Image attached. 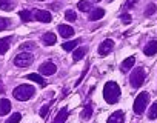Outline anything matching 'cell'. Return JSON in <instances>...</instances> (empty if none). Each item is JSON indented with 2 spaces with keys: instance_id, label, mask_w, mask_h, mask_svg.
<instances>
[{
  "instance_id": "1",
  "label": "cell",
  "mask_w": 157,
  "mask_h": 123,
  "mask_svg": "<svg viewBox=\"0 0 157 123\" xmlns=\"http://www.w3.org/2000/svg\"><path fill=\"white\" fill-rule=\"evenodd\" d=\"M119 97H120V86L116 82H108L103 86V99L106 100V103L114 105L119 102Z\"/></svg>"
},
{
  "instance_id": "2",
  "label": "cell",
  "mask_w": 157,
  "mask_h": 123,
  "mask_svg": "<svg viewBox=\"0 0 157 123\" xmlns=\"http://www.w3.org/2000/svg\"><path fill=\"white\" fill-rule=\"evenodd\" d=\"M34 94H36L34 86H31V85H25V83H23V85H19V86L14 88V91H13L14 99L19 100V102H26V100H29Z\"/></svg>"
},
{
  "instance_id": "3",
  "label": "cell",
  "mask_w": 157,
  "mask_h": 123,
  "mask_svg": "<svg viewBox=\"0 0 157 123\" xmlns=\"http://www.w3.org/2000/svg\"><path fill=\"white\" fill-rule=\"evenodd\" d=\"M148 102H149V94L145 92V91L140 92V94L136 97V100H134V112H136V114H142V112L146 109Z\"/></svg>"
},
{
  "instance_id": "4",
  "label": "cell",
  "mask_w": 157,
  "mask_h": 123,
  "mask_svg": "<svg viewBox=\"0 0 157 123\" xmlns=\"http://www.w3.org/2000/svg\"><path fill=\"white\" fill-rule=\"evenodd\" d=\"M33 62H34V55L29 52H20L14 57V65L19 68H26V66L33 65Z\"/></svg>"
},
{
  "instance_id": "5",
  "label": "cell",
  "mask_w": 157,
  "mask_h": 123,
  "mask_svg": "<svg viewBox=\"0 0 157 123\" xmlns=\"http://www.w3.org/2000/svg\"><path fill=\"white\" fill-rule=\"evenodd\" d=\"M145 76H146V73H145V69H143V68H136V69L131 73V76H129L131 86H132V88H139V86L143 83Z\"/></svg>"
},
{
  "instance_id": "6",
  "label": "cell",
  "mask_w": 157,
  "mask_h": 123,
  "mask_svg": "<svg viewBox=\"0 0 157 123\" xmlns=\"http://www.w3.org/2000/svg\"><path fill=\"white\" fill-rule=\"evenodd\" d=\"M56 71H57V66L52 63L51 60L43 62V63L39 66V73L43 74V76H52V74H56Z\"/></svg>"
},
{
  "instance_id": "7",
  "label": "cell",
  "mask_w": 157,
  "mask_h": 123,
  "mask_svg": "<svg viewBox=\"0 0 157 123\" xmlns=\"http://www.w3.org/2000/svg\"><path fill=\"white\" fill-rule=\"evenodd\" d=\"M34 19L42 23H49L52 20V16H51V13H48L45 9H34Z\"/></svg>"
},
{
  "instance_id": "8",
  "label": "cell",
  "mask_w": 157,
  "mask_h": 123,
  "mask_svg": "<svg viewBox=\"0 0 157 123\" xmlns=\"http://www.w3.org/2000/svg\"><path fill=\"white\" fill-rule=\"evenodd\" d=\"M114 49V42L111 40V39H106V40H103L100 45H99V54L100 55H108L111 51Z\"/></svg>"
},
{
  "instance_id": "9",
  "label": "cell",
  "mask_w": 157,
  "mask_h": 123,
  "mask_svg": "<svg viewBox=\"0 0 157 123\" xmlns=\"http://www.w3.org/2000/svg\"><path fill=\"white\" fill-rule=\"evenodd\" d=\"M106 123H125V114H123V111H116V112H113V114L108 117Z\"/></svg>"
},
{
  "instance_id": "10",
  "label": "cell",
  "mask_w": 157,
  "mask_h": 123,
  "mask_svg": "<svg viewBox=\"0 0 157 123\" xmlns=\"http://www.w3.org/2000/svg\"><path fill=\"white\" fill-rule=\"evenodd\" d=\"M11 111V102L8 99H0V115H6Z\"/></svg>"
},
{
  "instance_id": "11",
  "label": "cell",
  "mask_w": 157,
  "mask_h": 123,
  "mask_svg": "<svg viewBox=\"0 0 157 123\" xmlns=\"http://www.w3.org/2000/svg\"><path fill=\"white\" fill-rule=\"evenodd\" d=\"M143 52H145V55H148V57L155 55V54H157V42H155V40H151V42L145 46Z\"/></svg>"
},
{
  "instance_id": "12",
  "label": "cell",
  "mask_w": 157,
  "mask_h": 123,
  "mask_svg": "<svg viewBox=\"0 0 157 123\" xmlns=\"http://www.w3.org/2000/svg\"><path fill=\"white\" fill-rule=\"evenodd\" d=\"M68 115H69V111H68V108H62V109L59 111V114L56 115V118H54V123H66V118H68Z\"/></svg>"
},
{
  "instance_id": "13",
  "label": "cell",
  "mask_w": 157,
  "mask_h": 123,
  "mask_svg": "<svg viewBox=\"0 0 157 123\" xmlns=\"http://www.w3.org/2000/svg\"><path fill=\"white\" fill-rule=\"evenodd\" d=\"M86 51H88V48H86V46H80V48L74 49V54H72V58H74V62H78V60H82V58L85 57Z\"/></svg>"
},
{
  "instance_id": "14",
  "label": "cell",
  "mask_w": 157,
  "mask_h": 123,
  "mask_svg": "<svg viewBox=\"0 0 157 123\" xmlns=\"http://www.w3.org/2000/svg\"><path fill=\"white\" fill-rule=\"evenodd\" d=\"M59 32H60L62 37L66 39V37H71L74 34V29L71 26H68V25H59Z\"/></svg>"
},
{
  "instance_id": "15",
  "label": "cell",
  "mask_w": 157,
  "mask_h": 123,
  "mask_svg": "<svg viewBox=\"0 0 157 123\" xmlns=\"http://www.w3.org/2000/svg\"><path fill=\"white\" fill-rule=\"evenodd\" d=\"M26 79H28V80H33V82H36V83H39L40 86H46V80H45L40 74H28Z\"/></svg>"
},
{
  "instance_id": "16",
  "label": "cell",
  "mask_w": 157,
  "mask_h": 123,
  "mask_svg": "<svg viewBox=\"0 0 157 123\" xmlns=\"http://www.w3.org/2000/svg\"><path fill=\"white\" fill-rule=\"evenodd\" d=\"M134 62H136V58H134V57H128V58H125V62H123L122 66H120L122 73H126L128 69H131V68L134 66Z\"/></svg>"
},
{
  "instance_id": "17",
  "label": "cell",
  "mask_w": 157,
  "mask_h": 123,
  "mask_svg": "<svg viewBox=\"0 0 157 123\" xmlns=\"http://www.w3.org/2000/svg\"><path fill=\"white\" fill-rule=\"evenodd\" d=\"M56 42H57V37H56L54 32H46V34L43 35V43H45L46 46H51V45H54Z\"/></svg>"
},
{
  "instance_id": "18",
  "label": "cell",
  "mask_w": 157,
  "mask_h": 123,
  "mask_svg": "<svg viewBox=\"0 0 157 123\" xmlns=\"http://www.w3.org/2000/svg\"><path fill=\"white\" fill-rule=\"evenodd\" d=\"M10 49V39H0V55L6 54Z\"/></svg>"
},
{
  "instance_id": "19",
  "label": "cell",
  "mask_w": 157,
  "mask_h": 123,
  "mask_svg": "<svg viewBox=\"0 0 157 123\" xmlns=\"http://www.w3.org/2000/svg\"><path fill=\"white\" fill-rule=\"evenodd\" d=\"M103 16H105V11L99 8V9H94V11H93V13L90 14V20L96 22V20H100V19H102Z\"/></svg>"
},
{
  "instance_id": "20",
  "label": "cell",
  "mask_w": 157,
  "mask_h": 123,
  "mask_svg": "<svg viewBox=\"0 0 157 123\" xmlns=\"http://www.w3.org/2000/svg\"><path fill=\"white\" fill-rule=\"evenodd\" d=\"M77 45H78V40H71V42H65L63 45H62V49L63 51H72V49H75L77 48Z\"/></svg>"
},
{
  "instance_id": "21",
  "label": "cell",
  "mask_w": 157,
  "mask_h": 123,
  "mask_svg": "<svg viewBox=\"0 0 157 123\" xmlns=\"http://www.w3.org/2000/svg\"><path fill=\"white\" fill-rule=\"evenodd\" d=\"M77 8H78V11L86 13V11L91 9V2H88V0H82V2H78V3H77Z\"/></svg>"
},
{
  "instance_id": "22",
  "label": "cell",
  "mask_w": 157,
  "mask_h": 123,
  "mask_svg": "<svg viewBox=\"0 0 157 123\" xmlns=\"http://www.w3.org/2000/svg\"><path fill=\"white\" fill-rule=\"evenodd\" d=\"M148 118H149V120L157 118V102H155V103H152V105L149 106V111H148Z\"/></svg>"
},
{
  "instance_id": "23",
  "label": "cell",
  "mask_w": 157,
  "mask_h": 123,
  "mask_svg": "<svg viewBox=\"0 0 157 123\" xmlns=\"http://www.w3.org/2000/svg\"><path fill=\"white\" fill-rule=\"evenodd\" d=\"M19 14H20V19H22L23 22H31V20L34 19V16H31V14H29V11H26V9L20 11Z\"/></svg>"
},
{
  "instance_id": "24",
  "label": "cell",
  "mask_w": 157,
  "mask_h": 123,
  "mask_svg": "<svg viewBox=\"0 0 157 123\" xmlns=\"http://www.w3.org/2000/svg\"><path fill=\"white\" fill-rule=\"evenodd\" d=\"M20 120H22V114H20V112H14V114L6 120V123H19Z\"/></svg>"
},
{
  "instance_id": "25",
  "label": "cell",
  "mask_w": 157,
  "mask_h": 123,
  "mask_svg": "<svg viewBox=\"0 0 157 123\" xmlns=\"http://www.w3.org/2000/svg\"><path fill=\"white\" fill-rule=\"evenodd\" d=\"M11 25V20L10 19H5V17H0V31H3V29H8Z\"/></svg>"
},
{
  "instance_id": "26",
  "label": "cell",
  "mask_w": 157,
  "mask_h": 123,
  "mask_svg": "<svg viewBox=\"0 0 157 123\" xmlns=\"http://www.w3.org/2000/svg\"><path fill=\"white\" fill-rule=\"evenodd\" d=\"M0 8H2V9H6V11L13 9V3H11V0H0Z\"/></svg>"
},
{
  "instance_id": "27",
  "label": "cell",
  "mask_w": 157,
  "mask_h": 123,
  "mask_svg": "<svg viewBox=\"0 0 157 123\" xmlns=\"http://www.w3.org/2000/svg\"><path fill=\"white\" fill-rule=\"evenodd\" d=\"M65 19H66L68 22H74V20L77 19V14H75L74 11H71V9H68V11L65 13Z\"/></svg>"
},
{
  "instance_id": "28",
  "label": "cell",
  "mask_w": 157,
  "mask_h": 123,
  "mask_svg": "<svg viewBox=\"0 0 157 123\" xmlns=\"http://www.w3.org/2000/svg\"><path fill=\"white\" fill-rule=\"evenodd\" d=\"M91 114H93V105H86V106H85V109H83L82 117H83V118H90V117H91Z\"/></svg>"
},
{
  "instance_id": "29",
  "label": "cell",
  "mask_w": 157,
  "mask_h": 123,
  "mask_svg": "<svg viewBox=\"0 0 157 123\" xmlns=\"http://www.w3.org/2000/svg\"><path fill=\"white\" fill-rule=\"evenodd\" d=\"M155 9H157V6H155V5H152V3H149V5H148V8H146V11H145V14L149 17V16H152V14L155 13Z\"/></svg>"
},
{
  "instance_id": "30",
  "label": "cell",
  "mask_w": 157,
  "mask_h": 123,
  "mask_svg": "<svg viewBox=\"0 0 157 123\" xmlns=\"http://www.w3.org/2000/svg\"><path fill=\"white\" fill-rule=\"evenodd\" d=\"M48 109H49V105L42 106V109H40V117H42V118H45V117L48 115Z\"/></svg>"
},
{
  "instance_id": "31",
  "label": "cell",
  "mask_w": 157,
  "mask_h": 123,
  "mask_svg": "<svg viewBox=\"0 0 157 123\" xmlns=\"http://www.w3.org/2000/svg\"><path fill=\"white\" fill-rule=\"evenodd\" d=\"M122 22L123 23H129L131 22V16L129 14H122Z\"/></svg>"
},
{
  "instance_id": "32",
  "label": "cell",
  "mask_w": 157,
  "mask_h": 123,
  "mask_svg": "<svg viewBox=\"0 0 157 123\" xmlns=\"http://www.w3.org/2000/svg\"><path fill=\"white\" fill-rule=\"evenodd\" d=\"M34 46H36V45H34V42H26V43H23L20 48L23 49V48H34Z\"/></svg>"
},
{
  "instance_id": "33",
  "label": "cell",
  "mask_w": 157,
  "mask_h": 123,
  "mask_svg": "<svg viewBox=\"0 0 157 123\" xmlns=\"http://www.w3.org/2000/svg\"><path fill=\"white\" fill-rule=\"evenodd\" d=\"M136 3H137V0H128V2H126V6H128V8H132Z\"/></svg>"
},
{
  "instance_id": "34",
  "label": "cell",
  "mask_w": 157,
  "mask_h": 123,
  "mask_svg": "<svg viewBox=\"0 0 157 123\" xmlns=\"http://www.w3.org/2000/svg\"><path fill=\"white\" fill-rule=\"evenodd\" d=\"M0 91H2V80H0Z\"/></svg>"
},
{
  "instance_id": "35",
  "label": "cell",
  "mask_w": 157,
  "mask_h": 123,
  "mask_svg": "<svg viewBox=\"0 0 157 123\" xmlns=\"http://www.w3.org/2000/svg\"><path fill=\"white\" fill-rule=\"evenodd\" d=\"M97 2H99V0H97Z\"/></svg>"
}]
</instances>
